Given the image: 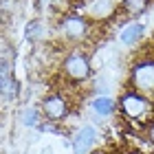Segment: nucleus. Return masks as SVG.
<instances>
[{
  "label": "nucleus",
  "instance_id": "f257e3e1",
  "mask_svg": "<svg viewBox=\"0 0 154 154\" xmlns=\"http://www.w3.org/2000/svg\"><path fill=\"white\" fill-rule=\"evenodd\" d=\"M117 101L121 119L128 123H134V128H141V132L145 134V128L154 121V101L130 86H123Z\"/></svg>",
  "mask_w": 154,
  "mask_h": 154
},
{
  "label": "nucleus",
  "instance_id": "f03ea898",
  "mask_svg": "<svg viewBox=\"0 0 154 154\" xmlns=\"http://www.w3.org/2000/svg\"><path fill=\"white\" fill-rule=\"evenodd\" d=\"M60 73L71 84L90 82L93 73H95V66H93V60H90L88 51H84V48H71V51H66V55L62 57V64H60Z\"/></svg>",
  "mask_w": 154,
  "mask_h": 154
},
{
  "label": "nucleus",
  "instance_id": "7ed1b4c3",
  "mask_svg": "<svg viewBox=\"0 0 154 154\" xmlns=\"http://www.w3.org/2000/svg\"><path fill=\"white\" fill-rule=\"evenodd\" d=\"M93 20L82 13H66L57 20V35L68 44H84L93 35Z\"/></svg>",
  "mask_w": 154,
  "mask_h": 154
},
{
  "label": "nucleus",
  "instance_id": "20e7f679",
  "mask_svg": "<svg viewBox=\"0 0 154 154\" xmlns=\"http://www.w3.org/2000/svg\"><path fill=\"white\" fill-rule=\"evenodd\" d=\"M125 86L139 90L141 95L150 97L154 101V57H148V55H145V57L132 60Z\"/></svg>",
  "mask_w": 154,
  "mask_h": 154
},
{
  "label": "nucleus",
  "instance_id": "39448f33",
  "mask_svg": "<svg viewBox=\"0 0 154 154\" xmlns=\"http://www.w3.org/2000/svg\"><path fill=\"white\" fill-rule=\"evenodd\" d=\"M40 110H42V117H44V121H51V123H60L64 121V119L71 115V101H68V97L64 93H57V90H51V93H46L42 97L40 101Z\"/></svg>",
  "mask_w": 154,
  "mask_h": 154
},
{
  "label": "nucleus",
  "instance_id": "423d86ee",
  "mask_svg": "<svg viewBox=\"0 0 154 154\" xmlns=\"http://www.w3.org/2000/svg\"><path fill=\"white\" fill-rule=\"evenodd\" d=\"M97 139H99V130L95 128V123H82L71 137L73 154H93L97 148Z\"/></svg>",
  "mask_w": 154,
  "mask_h": 154
},
{
  "label": "nucleus",
  "instance_id": "0eeeda50",
  "mask_svg": "<svg viewBox=\"0 0 154 154\" xmlns=\"http://www.w3.org/2000/svg\"><path fill=\"white\" fill-rule=\"evenodd\" d=\"M88 112L95 121H106V119L119 115V101L112 95H93L88 101Z\"/></svg>",
  "mask_w": 154,
  "mask_h": 154
},
{
  "label": "nucleus",
  "instance_id": "6e6552de",
  "mask_svg": "<svg viewBox=\"0 0 154 154\" xmlns=\"http://www.w3.org/2000/svg\"><path fill=\"white\" fill-rule=\"evenodd\" d=\"M145 38V24L143 22H139V20H134V22H128L125 26H121V29L117 31V42L121 46H137V44H141Z\"/></svg>",
  "mask_w": 154,
  "mask_h": 154
},
{
  "label": "nucleus",
  "instance_id": "1a4fd4ad",
  "mask_svg": "<svg viewBox=\"0 0 154 154\" xmlns=\"http://www.w3.org/2000/svg\"><path fill=\"white\" fill-rule=\"evenodd\" d=\"M150 7H152V0H121L117 16L123 22H134L137 18H141L150 11Z\"/></svg>",
  "mask_w": 154,
  "mask_h": 154
},
{
  "label": "nucleus",
  "instance_id": "9d476101",
  "mask_svg": "<svg viewBox=\"0 0 154 154\" xmlns=\"http://www.w3.org/2000/svg\"><path fill=\"white\" fill-rule=\"evenodd\" d=\"M42 110L40 108H33V106H26L20 115V121H22L24 128H40L42 125Z\"/></svg>",
  "mask_w": 154,
  "mask_h": 154
},
{
  "label": "nucleus",
  "instance_id": "9b49d317",
  "mask_svg": "<svg viewBox=\"0 0 154 154\" xmlns=\"http://www.w3.org/2000/svg\"><path fill=\"white\" fill-rule=\"evenodd\" d=\"M24 38L26 40H40L42 38V22H40V20H29V22H26Z\"/></svg>",
  "mask_w": 154,
  "mask_h": 154
},
{
  "label": "nucleus",
  "instance_id": "f8f14e48",
  "mask_svg": "<svg viewBox=\"0 0 154 154\" xmlns=\"http://www.w3.org/2000/svg\"><path fill=\"white\" fill-rule=\"evenodd\" d=\"M145 137H148V141L154 145V121L148 125V128H145Z\"/></svg>",
  "mask_w": 154,
  "mask_h": 154
},
{
  "label": "nucleus",
  "instance_id": "ddd939ff",
  "mask_svg": "<svg viewBox=\"0 0 154 154\" xmlns=\"http://www.w3.org/2000/svg\"><path fill=\"white\" fill-rule=\"evenodd\" d=\"M117 154H139V152H137V150H130V148H125L123 152H117Z\"/></svg>",
  "mask_w": 154,
  "mask_h": 154
},
{
  "label": "nucleus",
  "instance_id": "4468645a",
  "mask_svg": "<svg viewBox=\"0 0 154 154\" xmlns=\"http://www.w3.org/2000/svg\"><path fill=\"white\" fill-rule=\"evenodd\" d=\"M93 154H112V152H108V150H95Z\"/></svg>",
  "mask_w": 154,
  "mask_h": 154
}]
</instances>
